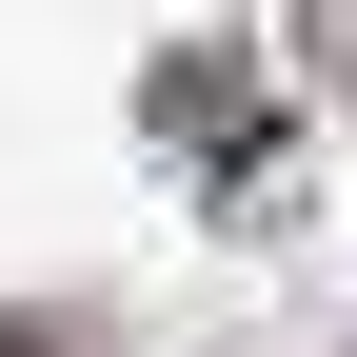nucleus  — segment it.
Returning <instances> with one entry per match:
<instances>
[{
    "mask_svg": "<svg viewBox=\"0 0 357 357\" xmlns=\"http://www.w3.org/2000/svg\"><path fill=\"white\" fill-rule=\"evenodd\" d=\"M318 60H337V79H357V0H318Z\"/></svg>",
    "mask_w": 357,
    "mask_h": 357,
    "instance_id": "nucleus-1",
    "label": "nucleus"
},
{
    "mask_svg": "<svg viewBox=\"0 0 357 357\" xmlns=\"http://www.w3.org/2000/svg\"><path fill=\"white\" fill-rule=\"evenodd\" d=\"M0 357H40V337H0Z\"/></svg>",
    "mask_w": 357,
    "mask_h": 357,
    "instance_id": "nucleus-2",
    "label": "nucleus"
}]
</instances>
